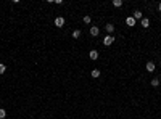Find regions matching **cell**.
Masks as SVG:
<instances>
[{
	"instance_id": "1",
	"label": "cell",
	"mask_w": 161,
	"mask_h": 119,
	"mask_svg": "<svg viewBox=\"0 0 161 119\" xmlns=\"http://www.w3.org/2000/svg\"><path fill=\"white\" fill-rule=\"evenodd\" d=\"M113 42H114V37H113V36H110V34H108V36H105V39H103V45H105V47L111 45Z\"/></svg>"
},
{
	"instance_id": "2",
	"label": "cell",
	"mask_w": 161,
	"mask_h": 119,
	"mask_svg": "<svg viewBox=\"0 0 161 119\" xmlns=\"http://www.w3.org/2000/svg\"><path fill=\"white\" fill-rule=\"evenodd\" d=\"M55 26H56V28H63V26H64V18H63V16H56V18H55Z\"/></svg>"
},
{
	"instance_id": "3",
	"label": "cell",
	"mask_w": 161,
	"mask_h": 119,
	"mask_svg": "<svg viewBox=\"0 0 161 119\" xmlns=\"http://www.w3.org/2000/svg\"><path fill=\"white\" fill-rule=\"evenodd\" d=\"M100 34V29L97 28V26H92V28H90V36H94V37H97Z\"/></svg>"
},
{
	"instance_id": "4",
	"label": "cell",
	"mask_w": 161,
	"mask_h": 119,
	"mask_svg": "<svg viewBox=\"0 0 161 119\" xmlns=\"http://www.w3.org/2000/svg\"><path fill=\"white\" fill-rule=\"evenodd\" d=\"M145 68H147V71H148V73H153L155 71V63H153V61H148Z\"/></svg>"
},
{
	"instance_id": "5",
	"label": "cell",
	"mask_w": 161,
	"mask_h": 119,
	"mask_svg": "<svg viewBox=\"0 0 161 119\" xmlns=\"http://www.w3.org/2000/svg\"><path fill=\"white\" fill-rule=\"evenodd\" d=\"M132 18L135 19V21H137V19H142V18H143V16H142V11H140V10H135V11H134V16H132Z\"/></svg>"
},
{
	"instance_id": "6",
	"label": "cell",
	"mask_w": 161,
	"mask_h": 119,
	"mask_svg": "<svg viewBox=\"0 0 161 119\" xmlns=\"http://www.w3.org/2000/svg\"><path fill=\"white\" fill-rule=\"evenodd\" d=\"M89 56H90V60H97L98 58V52L97 50H90L89 52Z\"/></svg>"
},
{
	"instance_id": "7",
	"label": "cell",
	"mask_w": 161,
	"mask_h": 119,
	"mask_svg": "<svg viewBox=\"0 0 161 119\" xmlns=\"http://www.w3.org/2000/svg\"><path fill=\"white\" fill-rule=\"evenodd\" d=\"M140 24H142L143 28L147 29V28H148V26H150V19H148V18H142V19H140Z\"/></svg>"
},
{
	"instance_id": "8",
	"label": "cell",
	"mask_w": 161,
	"mask_h": 119,
	"mask_svg": "<svg viewBox=\"0 0 161 119\" xmlns=\"http://www.w3.org/2000/svg\"><path fill=\"white\" fill-rule=\"evenodd\" d=\"M126 24H127V26H130V28H132V26H135V19H134L132 16H129V18L126 19Z\"/></svg>"
},
{
	"instance_id": "9",
	"label": "cell",
	"mask_w": 161,
	"mask_h": 119,
	"mask_svg": "<svg viewBox=\"0 0 161 119\" xmlns=\"http://www.w3.org/2000/svg\"><path fill=\"white\" fill-rule=\"evenodd\" d=\"M90 76H92L94 79H95V77H100V69H92V73H90Z\"/></svg>"
},
{
	"instance_id": "10",
	"label": "cell",
	"mask_w": 161,
	"mask_h": 119,
	"mask_svg": "<svg viewBox=\"0 0 161 119\" xmlns=\"http://www.w3.org/2000/svg\"><path fill=\"white\" fill-rule=\"evenodd\" d=\"M105 28H106V32H110V36H111V32L114 31V26H113V24H106Z\"/></svg>"
},
{
	"instance_id": "11",
	"label": "cell",
	"mask_w": 161,
	"mask_h": 119,
	"mask_svg": "<svg viewBox=\"0 0 161 119\" xmlns=\"http://www.w3.org/2000/svg\"><path fill=\"white\" fill-rule=\"evenodd\" d=\"M113 5H114V7H123V0H113Z\"/></svg>"
},
{
	"instance_id": "12",
	"label": "cell",
	"mask_w": 161,
	"mask_h": 119,
	"mask_svg": "<svg viewBox=\"0 0 161 119\" xmlns=\"http://www.w3.org/2000/svg\"><path fill=\"white\" fill-rule=\"evenodd\" d=\"M73 37H74V39H79V37H81V31H79V29H76L74 32H73Z\"/></svg>"
},
{
	"instance_id": "13",
	"label": "cell",
	"mask_w": 161,
	"mask_h": 119,
	"mask_svg": "<svg viewBox=\"0 0 161 119\" xmlns=\"http://www.w3.org/2000/svg\"><path fill=\"white\" fill-rule=\"evenodd\" d=\"M151 85H153V87H158V85H159V79H151Z\"/></svg>"
},
{
	"instance_id": "14",
	"label": "cell",
	"mask_w": 161,
	"mask_h": 119,
	"mask_svg": "<svg viewBox=\"0 0 161 119\" xmlns=\"http://www.w3.org/2000/svg\"><path fill=\"white\" fill-rule=\"evenodd\" d=\"M5 71H7V66L3 64V63H0V74H3Z\"/></svg>"
},
{
	"instance_id": "15",
	"label": "cell",
	"mask_w": 161,
	"mask_h": 119,
	"mask_svg": "<svg viewBox=\"0 0 161 119\" xmlns=\"http://www.w3.org/2000/svg\"><path fill=\"white\" fill-rule=\"evenodd\" d=\"M7 117V111L5 109H0V119H5Z\"/></svg>"
},
{
	"instance_id": "16",
	"label": "cell",
	"mask_w": 161,
	"mask_h": 119,
	"mask_svg": "<svg viewBox=\"0 0 161 119\" xmlns=\"http://www.w3.org/2000/svg\"><path fill=\"white\" fill-rule=\"evenodd\" d=\"M84 23L85 24H90V16H84Z\"/></svg>"
},
{
	"instance_id": "17",
	"label": "cell",
	"mask_w": 161,
	"mask_h": 119,
	"mask_svg": "<svg viewBox=\"0 0 161 119\" xmlns=\"http://www.w3.org/2000/svg\"><path fill=\"white\" fill-rule=\"evenodd\" d=\"M158 10H159V11H161V2H159V5H158Z\"/></svg>"
},
{
	"instance_id": "18",
	"label": "cell",
	"mask_w": 161,
	"mask_h": 119,
	"mask_svg": "<svg viewBox=\"0 0 161 119\" xmlns=\"http://www.w3.org/2000/svg\"><path fill=\"white\" fill-rule=\"evenodd\" d=\"M159 82H161V76H159Z\"/></svg>"
}]
</instances>
